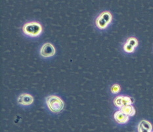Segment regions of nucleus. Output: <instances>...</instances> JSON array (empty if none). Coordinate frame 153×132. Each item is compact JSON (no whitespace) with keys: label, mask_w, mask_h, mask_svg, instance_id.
Wrapping results in <instances>:
<instances>
[{"label":"nucleus","mask_w":153,"mask_h":132,"mask_svg":"<svg viewBox=\"0 0 153 132\" xmlns=\"http://www.w3.org/2000/svg\"><path fill=\"white\" fill-rule=\"evenodd\" d=\"M138 45V41L135 37H130L124 44L123 49L125 52L131 53L135 51V48Z\"/></svg>","instance_id":"obj_7"},{"label":"nucleus","mask_w":153,"mask_h":132,"mask_svg":"<svg viewBox=\"0 0 153 132\" xmlns=\"http://www.w3.org/2000/svg\"><path fill=\"white\" fill-rule=\"evenodd\" d=\"M112 19L110 12L104 11L101 12L95 20V26L99 30H105L111 24Z\"/></svg>","instance_id":"obj_3"},{"label":"nucleus","mask_w":153,"mask_h":132,"mask_svg":"<svg viewBox=\"0 0 153 132\" xmlns=\"http://www.w3.org/2000/svg\"><path fill=\"white\" fill-rule=\"evenodd\" d=\"M149 132H151V131H149Z\"/></svg>","instance_id":"obj_11"},{"label":"nucleus","mask_w":153,"mask_h":132,"mask_svg":"<svg viewBox=\"0 0 153 132\" xmlns=\"http://www.w3.org/2000/svg\"><path fill=\"white\" fill-rule=\"evenodd\" d=\"M120 111L129 116H133L135 114V109L132 105L124 106L120 108Z\"/></svg>","instance_id":"obj_9"},{"label":"nucleus","mask_w":153,"mask_h":132,"mask_svg":"<svg viewBox=\"0 0 153 132\" xmlns=\"http://www.w3.org/2000/svg\"><path fill=\"white\" fill-rule=\"evenodd\" d=\"M114 118L115 119V120H116L118 124H126V122L129 120V116L124 114V113L122 111H121L120 110L115 112Z\"/></svg>","instance_id":"obj_8"},{"label":"nucleus","mask_w":153,"mask_h":132,"mask_svg":"<svg viewBox=\"0 0 153 132\" xmlns=\"http://www.w3.org/2000/svg\"><path fill=\"white\" fill-rule=\"evenodd\" d=\"M17 103L22 106H29L34 103V97L29 93H21L18 97Z\"/></svg>","instance_id":"obj_6"},{"label":"nucleus","mask_w":153,"mask_h":132,"mask_svg":"<svg viewBox=\"0 0 153 132\" xmlns=\"http://www.w3.org/2000/svg\"><path fill=\"white\" fill-rule=\"evenodd\" d=\"M120 91V86L118 84H114L111 87V92L114 94L118 93Z\"/></svg>","instance_id":"obj_10"},{"label":"nucleus","mask_w":153,"mask_h":132,"mask_svg":"<svg viewBox=\"0 0 153 132\" xmlns=\"http://www.w3.org/2000/svg\"><path fill=\"white\" fill-rule=\"evenodd\" d=\"M45 103L49 111L53 113L61 112L64 107L63 100L59 97L54 95L47 97Z\"/></svg>","instance_id":"obj_2"},{"label":"nucleus","mask_w":153,"mask_h":132,"mask_svg":"<svg viewBox=\"0 0 153 132\" xmlns=\"http://www.w3.org/2000/svg\"><path fill=\"white\" fill-rule=\"evenodd\" d=\"M56 50L55 47L51 43H45L42 45L40 49V55L43 58L48 59L55 55Z\"/></svg>","instance_id":"obj_4"},{"label":"nucleus","mask_w":153,"mask_h":132,"mask_svg":"<svg viewBox=\"0 0 153 132\" xmlns=\"http://www.w3.org/2000/svg\"><path fill=\"white\" fill-rule=\"evenodd\" d=\"M22 32L24 36L31 38H35L42 35L43 27L42 24L37 22H30L23 25Z\"/></svg>","instance_id":"obj_1"},{"label":"nucleus","mask_w":153,"mask_h":132,"mask_svg":"<svg viewBox=\"0 0 153 132\" xmlns=\"http://www.w3.org/2000/svg\"><path fill=\"white\" fill-rule=\"evenodd\" d=\"M134 102V99L132 97L127 96H118L114 100V103L118 108H122L124 106L132 105Z\"/></svg>","instance_id":"obj_5"}]
</instances>
